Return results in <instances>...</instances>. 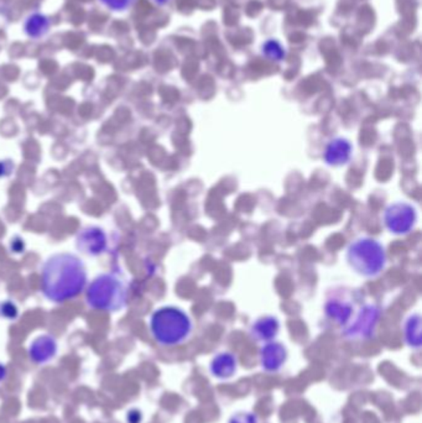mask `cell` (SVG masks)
I'll return each instance as SVG.
<instances>
[{"instance_id":"6da1fadb","label":"cell","mask_w":422,"mask_h":423,"mask_svg":"<svg viewBox=\"0 0 422 423\" xmlns=\"http://www.w3.org/2000/svg\"><path fill=\"white\" fill-rule=\"evenodd\" d=\"M87 279L86 266L80 257L71 252H58L42 265L41 290L52 302H66L85 290Z\"/></svg>"},{"instance_id":"7a4b0ae2","label":"cell","mask_w":422,"mask_h":423,"mask_svg":"<svg viewBox=\"0 0 422 423\" xmlns=\"http://www.w3.org/2000/svg\"><path fill=\"white\" fill-rule=\"evenodd\" d=\"M149 325L151 336L164 347L183 344L194 328L189 316L175 306H165L154 311Z\"/></svg>"},{"instance_id":"3957f363","label":"cell","mask_w":422,"mask_h":423,"mask_svg":"<svg viewBox=\"0 0 422 423\" xmlns=\"http://www.w3.org/2000/svg\"><path fill=\"white\" fill-rule=\"evenodd\" d=\"M346 259L355 274L373 279L382 274L387 263V252L380 241L369 236H362L352 241L347 248Z\"/></svg>"},{"instance_id":"277c9868","label":"cell","mask_w":422,"mask_h":423,"mask_svg":"<svg viewBox=\"0 0 422 423\" xmlns=\"http://www.w3.org/2000/svg\"><path fill=\"white\" fill-rule=\"evenodd\" d=\"M86 300L91 309L118 312L126 306L128 288L117 275H98L87 288Z\"/></svg>"},{"instance_id":"5b68a950","label":"cell","mask_w":422,"mask_h":423,"mask_svg":"<svg viewBox=\"0 0 422 423\" xmlns=\"http://www.w3.org/2000/svg\"><path fill=\"white\" fill-rule=\"evenodd\" d=\"M384 223L391 234H409L417 223L416 208L407 202L393 203L384 212Z\"/></svg>"},{"instance_id":"8992f818","label":"cell","mask_w":422,"mask_h":423,"mask_svg":"<svg viewBox=\"0 0 422 423\" xmlns=\"http://www.w3.org/2000/svg\"><path fill=\"white\" fill-rule=\"evenodd\" d=\"M77 249L87 255L97 257L107 249V235L98 227H87L77 235Z\"/></svg>"},{"instance_id":"52a82bcc","label":"cell","mask_w":422,"mask_h":423,"mask_svg":"<svg viewBox=\"0 0 422 423\" xmlns=\"http://www.w3.org/2000/svg\"><path fill=\"white\" fill-rule=\"evenodd\" d=\"M58 344L55 337L42 334L35 338L29 345V358L36 365H45L58 355Z\"/></svg>"},{"instance_id":"ba28073f","label":"cell","mask_w":422,"mask_h":423,"mask_svg":"<svg viewBox=\"0 0 422 423\" xmlns=\"http://www.w3.org/2000/svg\"><path fill=\"white\" fill-rule=\"evenodd\" d=\"M353 153V146L347 139L335 137L326 145L323 160L330 166H343L348 164Z\"/></svg>"},{"instance_id":"9c48e42d","label":"cell","mask_w":422,"mask_h":423,"mask_svg":"<svg viewBox=\"0 0 422 423\" xmlns=\"http://www.w3.org/2000/svg\"><path fill=\"white\" fill-rule=\"evenodd\" d=\"M380 316V309L377 306L368 304L360 311L358 318L355 320L353 326L347 331L349 337H369L374 327L377 325L378 320Z\"/></svg>"},{"instance_id":"30bf717a","label":"cell","mask_w":422,"mask_h":423,"mask_svg":"<svg viewBox=\"0 0 422 423\" xmlns=\"http://www.w3.org/2000/svg\"><path fill=\"white\" fill-rule=\"evenodd\" d=\"M286 349L279 343H269L262 349V365L268 372H278L286 361Z\"/></svg>"},{"instance_id":"8fae6325","label":"cell","mask_w":422,"mask_h":423,"mask_svg":"<svg viewBox=\"0 0 422 423\" xmlns=\"http://www.w3.org/2000/svg\"><path fill=\"white\" fill-rule=\"evenodd\" d=\"M279 320H276L275 317L268 316V317H262L260 320H258L253 325L251 333L258 340L269 342L276 337V334L279 333Z\"/></svg>"},{"instance_id":"7c38bea8","label":"cell","mask_w":422,"mask_h":423,"mask_svg":"<svg viewBox=\"0 0 422 423\" xmlns=\"http://www.w3.org/2000/svg\"><path fill=\"white\" fill-rule=\"evenodd\" d=\"M211 372L216 378L229 379L237 372V359L229 353L218 354L211 363Z\"/></svg>"},{"instance_id":"4fadbf2b","label":"cell","mask_w":422,"mask_h":423,"mask_svg":"<svg viewBox=\"0 0 422 423\" xmlns=\"http://www.w3.org/2000/svg\"><path fill=\"white\" fill-rule=\"evenodd\" d=\"M326 313L332 320H336L339 325L347 323V320L351 318L352 315V307L348 303L339 302V301H330L326 304Z\"/></svg>"},{"instance_id":"5bb4252c","label":"cell","mask_w":422,"mask_h":423,"mask_svg":"<svg viewBox=\"0 0 422 423\" xmlns=\"http://www.w3.org/2000/svg\"><path fill=\"white\" fill-rule=\"evenodd\" d=\"M421 318L420 316H411L410 318L406 322L405 336L407 343L411 347L419 348L421 345Z\"/></svg>"},{"instance_id":"9a60e30c","label":"cell","mask_w":422,"mask_h":423,"mask_svg":"<svg viewBox=\"0 0 422 423\" xmlns=\"http://www.w3.org/2000/svg\"><path fill=\"white\" fill-rule=\"evenodd\" d=\"M0 315L3 316L6 320H15L19 315V311H17L15 303H12V301L0 303Z\"/></svg>"},{"instance_id":"2e32d148","label":"cell","mask_w":422,"mask_h":423,"mask_svg":"<svg viewBox=\"0 0 422 423\" xmlns=\"http://www.w3.org/2000/svg\"><path fill=\"white\" fill-rule=\"evenodd\" d=\"M229 423H258V418L253 413H237Z\"/></svg>"},{"instance_id":"e0dca14e","label":"cell","mask_w":422,"mask_h":423,"mask_svg":"<svg viewBox=\"0 0 422 423\" xmlns=\"http://www.w3.org/2000/svg\"><path fill=\"white\" fill-rule=\"evenodd\" d=\"M12 171V164L9 161H0V178H4L10 175Z\"/></svg>"},{"instance_id":"ac0fdd59","label":"cell","mask_w":422,"mask_h":423,"mask_svg":"<svg viewBox=\"0 0 422 423\" xmlns=\"http://www.w3.org/2000/svg\"><path fill=\"white\" fill-rule=\"evenodd\" d=\"M126 420H128V423H140L142 422V413L137 410H131L128 412Z\"/></svg>"},{"instance_id":"d6986e66","label":"cell","mask_w":422,"mask_h":423,"mask_svg":"<svg viewBox=\"0 0 422 423\" xmlns=\"http://www.w3.org/2000/svg\"><path fill=\"white\" fill-rule=\"evenodd\" d=\"M8 375H9L8 368L3 363H0V386L6 383Z\"/></svg>"}]
</instances>
